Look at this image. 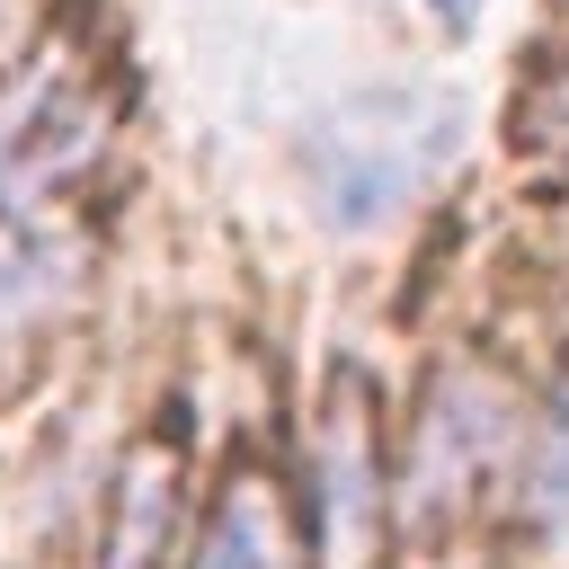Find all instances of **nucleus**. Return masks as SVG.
Returning a JSON list of instances; mask_svg holds the SVG:
<instances>
[{"label":"nucleus","mask_w":569,"mask_h":569,"mask_svg":"<svg viewBox=\"0 0 569 569\" xmlns=\"http://www.w3.org/2000/svg\"><path fill=\"white\" fill-rule=\"evenodd\" d=\"M169 516H178V436H151L116 480V516H107L98 569H160L169 560Z\"/></svg>","instance_id":"6"},{"label":"nucleus","mask_w":569,"mask_h":569,"mask_svg":"<svg viewBox=\"0 0 569 569\" xmlns=\"http://www.w3.org/2000/svg\"><path fill=\"white\" fill-rule=\"evenodd\" d=\"M302 525H311V569H382V542H391V453H382V418H373V382L365 373H338L320 418H311Z\"/></svg>","instance_id":"2"},{"label":"nucleus","mask_w":569,"mask_h":569,"mask_svg":"<svg viewBox=\"0 0 569 569\" xmlns=\"http://www.w3.org/2000/svg\"><path fill=\"white\" fill-rule=\"evenodd\" d=\"M71 284H80V249H71L62 231L9 213V222H0V347L36 338V329L71 302Z\"/></svg>","instance_id":"5"},{"label":"nucleus","mask_w":569,"mask_h":569,"mask_svg":"<svg viewBox=\"0 0 569 569\" xmlns=\"http://www.w3.org/2000/svg\"><path fill=\"white\" fill-rule=\"evenodd\" d=\"M427 9H436V27H453V36L480 18V0H427Z\"/></svg>","instance_id":"9"},{"label":"nucleus","mask_w":569,"mask_h":569,"mask_svg":"<svg viewBox=\"0 0 569 569\" xmlns=\"http://www.w3.org/2000/svg\"><path fill=\"white\" fill-rule=\"evenodd\" d=\"M462 142L453 89H356L302 133V187L338 231H373L409 213Z\"/></svg>","instance_id":"1"},{"label":"nucleus","mask_w":569,"mask_h":569,"mask_svg":"<svg viewBox=\"0 0 569 569\" xmlns=\"http://www.w3.org/2000/svg\"><path fill=\"white\" fill-rule=\"evenodd\" d=\"M187 569H284V551H276V525H267V489H231L222 507H213V525H204V542H196V560Z\"/></svg>","instance_id":"7"},{"label":"nucleus","mask_w":569,"mask_h":569,"mask_svg":"<svg viewBox=\"0 0 569 569\" xmlns=\"http://www.w3.org/2000/svg\"><path fill=\"white\" fill-rule=\"evenodd\" d=\"M516 498H525V516H551V507L569 498V382L551 391V409H533V418H525Z\"/></svg>","instance_id":"8"},{"label":"nucleus","mask_w":569,"mask_h":569,"mask_svg":"<svg viewBox=\"0 0 569 569\" xmlns=\"http://www.w3.org/2000/svg\"><path fill=\"white\" fill-rule=\"evenodd\" d=\"M98 133V107L80 89V71L62 62H18L0 80V204H27L36 187H53Z\"/></svg>","instance_id":"4"},{"label":"nucleus","mask_w":569,"mask_h":569,"mask_svg":"<svg viewBox=\"0 0 569 569\" xmlns=\"http://www.w3.org/2000/svg\"><path fill=\"white\" fill-rule=\"evenodd\" d=\"M516 453H525V409L471 373V365H445L418 400V436H409V498L427 525H453L462 507H480L498 480H516Z\"/></svg>","instance_id":"3"}]
</instances>
